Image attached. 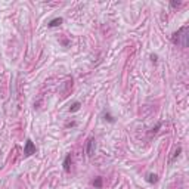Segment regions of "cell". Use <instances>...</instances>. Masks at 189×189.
Segmentation results:
<instances>
[{
  "label": "cell",
  "instance_id": "obj_1",
  "mask_svg": "<svg viewBox=\"0 0 189 189\" xmlns=\"http://www.w3.org/2000/svg\"><path fill=\"white\" fill-rule=\"evenodd\" d=\"M171 40H173L174 45L186 47L188 46V27H182L177 33H174L173 37H171Z\"/></svg>",
  "mask_w": 189,
  "mask_h": 189
},
{
  "label": "cell",
  "instance_id": "obj_2",
  "mask_svg": "<svg viewBox=\"0 0 189 189\" xmlns=\"http://www.w3.org/2000/svg\"><path fill=\"white\" fill-rule=\"evenodd\" d=\"M33 154H36V145L33 143L31 139H27V142H25V148H24V155L25 157H31Z\"/></svg>",
  "mask_w": 189,
  "mask_h": 189
},
{
  "label": "cell",
  "instance_id": "obj_3",
  "mask_svg": "<svg viewBox=\"0 0 189 189\" xmlns=\"http://www.w3.org/2000/svg\"><path fill=\"white\" fill-rule=\"evenodd\" d=\"M94 146H96V145H94V139L90 137V139L87 140V146H86V152H87L89 157H92L94 154Z\"/></svg>",
  "mask_w": 189,
  "mask_h": 189
},
{
  "label": "cell",
  "instance_id": "obj_4",
  "mask_svg": "<svg viewBox=\"0 0 189 189\" xmlns=\"http://www.w3.org/2000/svg\"><path fill=\"white\" fill-rule=\"evenodd\" d=\"M62 21H64L62 18H53V19H50V21H49L47 25H49V27H59V25L62 24Z\"/></svg>",
  "mask_w": 189,
  "mask_h": 189
},
{
  "label": "cell",
  "instance_id": "obj_5",
  "mask_svg": "<svg viewBox=\"0 0 189 189\" xmlns=\"http://www.w3.org/2000/svg\"><path fill=\"white\" fill-rule=\"evenodd\" d=\"M70 162H71V154H67V157L64 160V170L70 171Z\"/></svg>",
  "mask_w": 189,
  "mask_h": 189
},
{
  "label": "cell",
  "instance_id": "obj_6",
  "mask_svg": "<svg viewBox=\"0 0 189 189\" xmlns=\"http://www.w3.org/2000/svg\"><path fill=\"white\" fill-rule=\"evenodd\" d=\"M157 180H158L157 174H152V173H149V174L146 176V182H149V183H155Z\"/></svg>",
  "mask_w": 189,
  "mask_h": 189
},
{
  "label": "cell",
  "instance_id": "obj_7",
  "mask_svg": "<svg viewBox=\"0 0 189 189\" xmlns=\"http://www.w3.org/2000/svg\"><path fill=\"white\" fill-rule=\"evenodd\" d=\"M92 185H93L94 188L100 189V188H102V177H96V179H94L93 182H92Z\"/></svg>",
  "mask_w": 189,
  "mask_h": 189
},
{
  "label": "cell",
  "instance_id": "obj_8",
  "mask_svg": "<svg viewBox=\"0 0 189 189\" xmlns=\"http://www.w3.org/2000/svg\"><path fill=\"white\" fill-rule=\"evenodd\" d=\"M80 106H81L80 102H74V104L70 106V111H71V112H75V111H79V109H80Z\"/></svg>",
  "mask_w": 189,
  "mask_h": 189
},
{
  "label": "cell",
  "instance_id": "obj_9",
  "mask_svg": "<svg viewBox=\"0 0 189 189\" xmlns=\"http://www.w3.org/2000/svg\"><path fill=\"white\" fill-rule=\"evenodd\" d=\"M104 117H105V120H108L109 123H114V121H115L114 117H112V115H109V114H106V112H104Z\"/></svg>",
  "mask_w": 189,
  "mask_h": 189
},
{
  "label": "cell",
  "instance_id": "obj_10",
  "mask_svg": "<svg viewBox=\"0 0 189 189\" xmlns=\"http://www.w3.org/2000/svg\"><path fill=\"white\" fill-rule=\"evenodd\" d=\"M180 152H182V148H177V151L174 152V157L171 158V161H174V158H176V157H179V154H180Z\"/></svg>",
  "mask_w": 189,
  "mask_h": 189
}]
</instances>
